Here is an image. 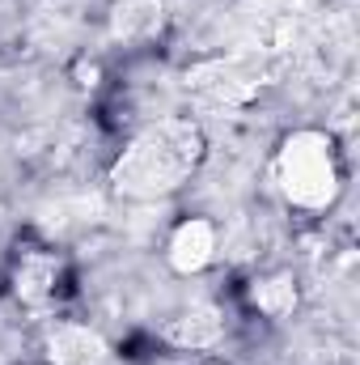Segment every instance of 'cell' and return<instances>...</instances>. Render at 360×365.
Wrapping results in <instances>:
<instances>
[{"label":"cell","mask_w":360,"mask_h":365,"mask_svg":"<svg viewBox=\"0 0 360 365\" xmlns=\"http://www.w3.org/2000/svg\"><path fill=\"white\" fill-rule=\"evenodd\" d=\"M271 179H275L280 200L292 212H309V217L327 212L344 191V166H339L335 140L327 132H314V128L292 132L275 149Z\"/></svg>","instance_id":"cell-1"},{"label":"cell","mask_w":360,"mask_h":365,"mask_svg":"<svg viewBox=\"0 0 360 365\" xmlns=\"http://www.w3.org/2000/svg\"><path fill=\"white\" fill-rule=\"evenodd\" d=\"M199 128L186 123V119H166L149 132H140L123 158H119V170L115 179L127 195H162V191H174L199 162Z\"/></svg>","instance_id":"cell-2"},{"label":"cell","mask_w":360,"mask_h":365,"mask_svg":"<svg viewBox=\"0 0 360 365\" xmlns=\"http://www.w3.org/2000/svg\"><path fill=\"white\" fill-rule=\"evenodd\" d=\"M216 247H221V230L208 217H182L170 230L166 259H170V268L179 276H195L216 259Z\"/></svg>","instance_id":"cell-3"},{"label":"cell","mask_w":360,"mask_h":365,"mask_svg":"<svg viewBox=\"0 0 360 365\" xmlns=\"http://www.w3.org/2000/svg\"><path fill=\"white\" fill-rule=\"evenodd\" d=\"M106 344L85 323H60L51 331V365H102Z\"/></svg>","instance_id":"cell-4"},{"label":"cell","mask_w":360,"mask_h":365,"mask_svg":"<svg viewBox=\"0 0 360 365\" xmlns=\"http://www.w3.org/2000/svg\"><path fill=\"white\" fill-rule=\"evenodd\" d=\"M250 306H255L263 319H284V314L297 306V280H292V276H268V280H255V289H250Z\"/></svg>","instance_id":"cell-5"}]
</instances>
